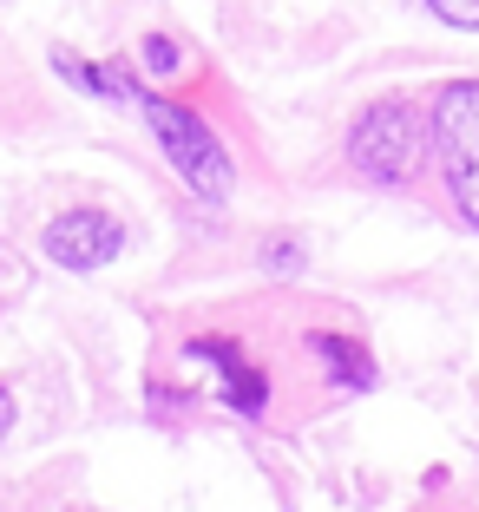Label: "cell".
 Segmentation results:
<instances>
[{"label": "cell", "instance_id": "1", "mask_svg": "<svg viewBox=\"0 0 479 512\" xmlns=\"http://www.w3.org/2000/svg\"><path fill=\"white\" fill-rule=\"evenodd\" d=\"M138 112H145L158 151L178 165V178L191 184L204 204H224V197H230V158H224V145L210 138V125L197 119V112L171 106V99H138Z\"/></svg>", "mask_w": 479, "mask_h": 512}, {"label": "cell", "instance_id": "2", "mask_svg": "<svg viewBox=\"0 0 479 512\" xmlns=\"http://www.w3.org/2000/svg\"><path fill=\"white\" fill-rule=\"evenodd\" d=\"M434 145L447 165V191L466 224H479V79H453L434 99Z\"/></svg>", "mask_w": 479, "mask_h": 512}, {"label": "cell", "instance_id": "3", "mask_svg": "<svg viewBox=\"0 0 479 512\" xmlns=\"http://www.w3.org/2000/svg\"><path fill=\"white\" fill-rule=\"evenodd\" d=\"M348 158L361 178L375 184H407L420 171V119L407 99H375L348 132Z\"/></svg>", "mask_w": 479, "mask_h": 512}, {"label": "cell", "instance_id": "4", "mask_svg": "<svg viewBox=\"0 0 479 512\" xmlns=\"http://www.w3.org/2000/svg\"><path fill=\"white\" fill-rule=\"evenodd\" d=\"M119 243H125V230L105 211H66L46 224V256L66 263V270H99V263L119 256Z\"/></svg>", "mask_w": 479, "mask_h": 512}, {"label": "cell", "instance_id": "5", "mask_svg": "<svg viewBox=\"0 0 479 512\" xmlns=\"http://www.w3.org/2000/svg\"><path fill=\"white\" fill-rule=\"evenodd\" d=\"M184 355L204 362V368H217V388H224V401L237 407V414H263V407H270V381H263V368H256L230 335H197V342H184Z\"/></svg>", "mask_w": 479, "mask_h": 512}, {"label": "cell", "instance_id": "6", "mask_svg": "<svg viewBox=\"0 0 479 512\" xmlns=\"http://www.w3.org/2000/svg\"><path fill=\"white\" fill-rule=\"evenodd\" d=\"M309 348H315V362L329 368V381L335 388H375V362H368V348L355 342V335H309Z\"/></svg>", "mask_w": 479, "mask_h": 512}, {"label": "cell", "instance_id": "7", "mask_svg": "<svg viewBox=\"0 0 479 512\" xmlns=\"http://www.w3.org/2000/svg\"><path fill=\"white\" fill-rule=\"evenodd\" d=\"M447 27H466V33H479V0H427Z\"/></svg>", "mask_w": 479, "mask_h": 512}, {"label": "cell", "instance_id": "8", "mask_svg": "<svg viewBox=\"0 0 479 512\" xmlns=\"http://www.w3.org/2000/svg\"><path fill=\"white\" fill-rule=\"evenodd\" d=\"M145 66L151 73H171V66H178V46H171L165 33H145Z\"/></svg>", "mask_w": 479, "mask_h": 512}, {"label": "cell", "instance_id": "9", "mask_svg": "<svg viewBox=\"0 0 479 512\" xmlns=\"http://www.w3.org/2000/svg\"><path fill=\"white\" fill-rule=\"evenodd\" d=\"M270 263H276V270H296V263H302V250H296L289 237H276V243H270Z\"/></svg>", "mask_w": 479, "mask_h": 512}, {"label": "cell", "instance_id": "10", "mask_svg": "<svg viewBox=\"0 0 479 512\" xmlns=\"http://www.w3.org/2000/svg\"><path fill=\"white\" fill-rule=\"evenodd\" d=\"M7 427H14V394L0 388V434H7Z\"/></svg>", "mask_w": 479, "mask_h": 512}]
</instances>
